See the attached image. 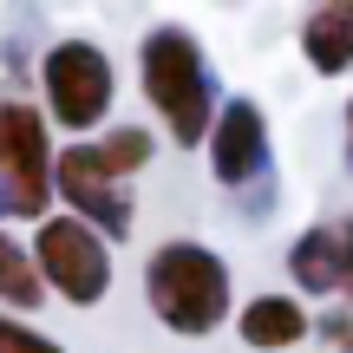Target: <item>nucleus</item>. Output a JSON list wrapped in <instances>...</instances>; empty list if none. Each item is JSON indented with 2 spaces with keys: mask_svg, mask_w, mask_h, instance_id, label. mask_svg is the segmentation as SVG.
<instances>
[{
  "mask_svg": "<svg viewBox=\"0 0 353 353\" xmlns=\"http://www.w3.org/2000/svg\"><path fill=\"white\" fill-rule=\"evenodd\" d=\"M144 307L176 341H210L236 321V275L196 236H164L144 255Z\"/></svg>",
  "mask_w": 353,
  "mask_h": 353,
  "instance_id": "1",
  "label": "nucleus"
},
{
  "mask_svg": "<svg viewBox=\"0 0 353 353\" xmlns=\"http://www.w3.org/2000/svg\"><path fill=\"white\" fill-rule=\"evenodd\" d=\"M138 85H144L151 118L164 125V138L183 144V151H203L223 92H216L210 59H203V46H196L190 26L164 20V26H151V33L138 39Z\"/></svg>",
  "mask_w": 353,
  "mask_h": 353,
  "instance_id": "2",
  "label": "nucleus"
},
{
  "mask_svg": "<svg viewBox=\"0 0 353 353\" xmlns=\"http://www.w3.org/2000/svg\"><path fill=\"white\" fill-rule=\"evenodd\" d=\"M39 112L46 125H59L65 138H92V131L112 125V99H118V72L112 52L92 46V39H52L39 52Z\"/></svg>",
  "mask_w": 353,
  "mask_h": 353,
  "instance_id": "3",
  "label": "nucleus"
},
{
  "mask_svg": "<svg viewBox=\"0 0 353 353\" xmlns=\"http://www.w3.org/2000/svg\"><path fill=\"white\" fill-rule=\"evenodd\" d=\"M26 249H33V268H39V281H46V294H59L65 307H99L105 294H112V281H118L112 242L92 223L65 216V210L39 216Z\"/></svg>",
  "mask_w": 353,
  "mask_h": 353,
  "instance_id": "4",
  "label": "nucleus"
},
{
  "mask_svg": "<svg viewBox=\"0 0 353 353\" xmlns=\"http://www.w3.org/2000/svg\"><path fill=\"white\" fill-rule=\"evenodd\" d=\"M52 125L33 99H0V196H7V216L20 223H39L52 216Z\"/></svg>",
  "mask_w": 353,
  "mask_h": 353,
  "instance_id": "5",
  "label": "nucleus"
},
{
  "mask_svg": "<svg viewBox=\"0 0 353 353\" xmlns=\"http://www.w3.org/2000/svg\"><path fill=\"white\" fill-rule=\"evenodd\" d=\"M52 203H65V216L92 223L112 249L138 229V196H131V183H118V176L99 164L92 138L65 144V151L52 157Z\"/></svg>",
  "mask_w": 353,
  "mask_h": 353,
  "instance_id": "6",
  "label": "nucleus"
},
{
  "mask_svg": "<svg viewBox=\"0 0 353 353\" xmlns=\"http://www.w3.org/2000/svg\"><path fill=\"white\" fill-rule=\"evenodd\" d=\"M203 157H210V176L223 190H255L268 176V157H275V144H268V112L255 99H242V92L223 99L210 138H203Z\"/></svg>",
  "mask_w": 353,
  "mask_h": 353,
  "instance_id": "7",
  "label": "nucleus"
},
{
  "mask_svg": "<svg viewBox=\"0 0 353 353\" xmlns=\"http://www.w3.org/2000/svg\"><path fill=\"white\" fill-rule=\"evenodd\" d=\"M236 341L249 353H288V347L314 341V307L294 288H262L249 301H236Z\"/></svg>",
  "mask_w": 353,
  "mask_h": 353,
  "instance_id": "8",
  "label": "nucleus"
},
{
  "mask_svg": "<svg viewBox=\"0 0 353 353\" xmlns=\"http://www.w3.org/2000/svg\"><path fill=\"white\" fill-rule=\"evenodd\" d=\"M301 59L314 79L353 72V0H314L301 20Z\"/></svg>",
  "mask_w": 353,
  "mask_h": 353,
  "instance_id": "9",
  "label": "nucleus"
},
{
  "mask_svg": "<svg viewBox=\"0 0 353 353\" xmlns=\"http://www.w3.org/2000/svg\"><path fill=\"white\" fill-rule=\"evenodd\" d=\"M288 281L301 301H341V236H334V223H307L288 242Z\"/></svg>",
  "mask_w": 353,
  "mask_h": 353,
  "instance_id": "10",
  "label": "nucleus"
},
{
  "mask_svg": "<svg viewBox=\"0 0 353 353\" xmlns=\"http://www.w3.org/2000/svg\"><path fill=\"white\" fill-rule=\"evenodd\" d=\"M46 307V281H39V268H33V249H26V236L20 229H7L0 223V314H39Z\"/></svg>",
  "mask_w": 353,
  "mask_h": 353,
  "instance_id": "11",
  "label": "nucleus"
},
{
  "mask_svg": "<svg viewBox=\"0 0 353 353\" xmlns=\"http://www.w3.org/2000/svg\"><path fill=\"white\" fill-rule=\"evenodd\" d=\"M92 151H99V164L118 176V183H131V176L151 170L157 157V131L151 125H105L99 138H92Z\"/></svg>",
  "mask_w": 353,
  "mask_h": 353,
  "instance_id": "12",
  "label": "nucleus"
},
{
  "mask_svg": "<svg viewBox=\"0 0 353 353\" xmlns=\"http://www.w3.org/2000/svg\"><path fill=\"white\" fill-rule=\"evenodd\" d=\"M0 353H65V347L52 341L46 327H33V321H20V314H0Z\"/></svg>",
  "mask_w": 353,
  "mask_h": 353,
  "instance_id": "13",
  "label": "nucleus"
},
{
  "mask_svg": "<svg viewBox=\"0 0 353 353\" xmlns=\"http://www.w3.org/2000/svg\"><path fill=\"white\" fill-rule=\"evenodd\" d=\"M314 341H327L334 353H353V307H341V301L321 307L314 314Z\"/></svg>",
  "mask_w": 353,
  "mask_h": 353,
  "instance_id": "14",
  "label": "nucleus"
},
{
  "mask_svg": "<svg viewBox=\"0 0 353 353\" xmlns=\"http://www.w3.org/2000/svg\"><path fill=\"white\" fill-rule=\"evenodd\" d=\"M334 236H341V307H353V216H334Z\"/></svg>",
  "mask_w": 353,
  "mask_h": 353,
  "instance_id": "15",
  "label": "nucleus"
},
{
  "mask_svg": "<svg viewBox=\"0 0 353 353\" xmlns=\"http://www.w3.org/2000/svg\"><path fill=\"white\" fill-rule=\"evenodd\" d=\"M347 170H353V99H347Z\"/></svg>",
  "mask_w": 353,
  "mask_h": 353,
  "instance_id": "16",
  "label": "nucleus"
},
{
  "mask_svg": "<svg viewBox=\"0 0 353 353\" xmlns=\"http://www.w3.org/2000/svg\"><path fill=\"white\" fill-rule=\"evenodd\" d=\"M0 216H7V196H0Z\"/></svg>",
  "mask_w": 353,
  "mask_h": 353,
  "instance_id": "17",
  "label": "nucleus"
}]
</instances>
